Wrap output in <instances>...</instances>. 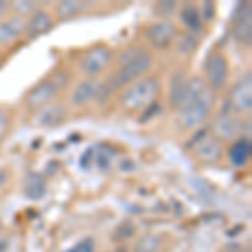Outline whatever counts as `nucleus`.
Segmentation results:
<instances>
[{
	"label": "nucleus",
	"instance_id": "1",
	"mask_svg": "<svg viewBox=\"0 0 252 252\" xmlns=\"http://www.w3.org/2000/svg\"><path fill=\"white\" fill-rule=\"evenodd\" d=\"M214 104V91L207 89L198 99L185 103L178 108V123L187 131L198 129L207 121Z\"/></svg>",
	"mask_w": 252,
	"mask_h": 252
},
{
	"label": "nucleus",
	"instance_id": "2",
	"mask_svg": "<svg viewBox=\"0 0 252 252\" xmlns=\"http://www.w3.org/2000/svg\"><path fill=\"white\" fill-rule=\"evenodd\" d=\"M158 93H160V84L155 78H141L125 89L120 101L123 108L135 111L152 104Z\"/></svg>",
	"mask_w": 252,
	"mask_h": 252
},
{
	"label": "nucleus",
	"instance_id": "3",
	"mask_svg": "<svg viewBox=\"0 0 252 252\" xmlns=\"http://www.w3.org/2000/svg\"><path fill=\"white\" fill-rule=\"evenodd\" d=\"M152 64H153V58L148 52H145V54H141L138 59L125 64V66H120V69H118L115 74L111 76V79L108 81L109 88H111L113 91H118V89H123L125 86H129V84H133L135 81L141 79V76L152 67Z\"/></svg>",
	"mask_w": 252,
	"mask_h": 252
},
{
	"label": "nucleus",
	"instance_id": "4",
	"mask_svg": "<svg viewBox=\"0 0 252 252\" xmlns=\"http://www.w3.org/2000/svg\"><path fill=\"white\" fill-rule=\"evenodd\" d=\"M205 84L210 91H220L229 81V63L219 51H212L205 61Z\"/></svg>",
	"mask_w": 252,
	"mask_h": 252
},
{
	"label": "nucleus",
	"instance_id": "5",
	"mask_svg": "<svg viewBox=\"0 0 252 252\" xmlns=\"http://www.w3.org/2000/svg\"><path fill=\"white\" fill-rule=\"evenodd\" d=\"M232 37L241 46H251L252 42V9L251 3L242 2L237 5L232 17Z\"/></svg>",
	"mask_w": 252,
	"mask_h": 252
},
{
	"label": "nucleus",
	"instance_id": "6",
	"mask_svg": "<svg viewBox=\"0 0 252 252\" xmlns=\"http://www.w3.org/2000/svg\"><path fill=\"white\" fill-rule=\"evenodd\" d=\"M113 52L111 49L106 46H94L86 52V56L81 61V71L83 74H86L88 78H94V76L101 74L104 71L109 63H111Z\"/></svg>",
	"mask_w": 252,
	"mask_h": 252
},
{
	"label": "nucleus",
	"instance_id": "7",
	"mask_svg": "<svg viewBox=\"0 0 252 252\" xmlns=\"http://www.w3.org/2000/svg\"><path fill=\"white\" fill-rule=\"evenodd\" d=\"M229 103L230 108L235 113H249L252 109V74L247 72L246 76H242L237 83L234 84L232 91L229 94Z\"/></svg>",
	"mask_w": 252,
	"mask_h": 252
},
{
	"label": "nucleus",
	"instance_id": "8",
	"mask_svg": "<svg viewBox=\"0 0 252 252\" xmlns=\"http://www.w3.org/2000/svg\"><path fill=\"white\" fill-rule=\"evenodd\" d=\"M56 94H58V88L54 86L52 81H40V83L35 84L34 88L31 89L29 93L24 97V103L29 109H40L47 104H51V101L54 99Z\"/></svg>",
	"mask_w": 252,
	"mask_h": 252
},
{
	"label": "nucleus",
	"instance_id": "9",
	"mask_svg": "<svg viewBox=\"0 0 252 252\" xmlns=\"http://www.w3.org/2000/svg\"><path fill=\"white\" fill-rule=\"evenodd\" d=\"M177 26L170 20H158L146 27L145 35L155 47H166L177 37Z\"/></svg>",
	"mask_w": 252,
	"mask_h": 252
},
{
	"label": "nucleus",
	"instance_id": "10",
	"mask_svg": "<svg viewBox=\"0 0 252 252\" xmlns=\"http://www.w3.org/2000/svg\"><path fill=\"white\" fill-rule=\"evenodd\" d=\"M212 131L214 135L220 140H237V136L242 133V123L237 116L230 113H222L212 121Z\"/></svg>",
	"mask_w": 252,
	"mask_h": 252
},
{
	"label": "nucleus",
	"instance_id": "11",
	"mask_svg": "<svg viewBox=\"0 0 252 252\" xmlns=\"http://www.w3.org/2000/svg\"><path fill=\"white\" fill-rule=\"evenodd\" d=\"M67 116V109L59 103H52L47 106L40 108L34 115V125L44 126V128H54L64 123Z\"/></svg>",
	"mask_w": 252,
	"mask_h": 252
},
{
	"label": "nucleus",
	"instance_id": "12",
	"mask_svg": "<svg viewBox=\"0 0 252 252\" xmlns=\"http://www.w3.org/2000/svg\"><path fill=\"white\" fill-rule=\"evenodd\" d=\"M26 34V19L12 15L0 22V47H9Z\"/></svg>",
	"mask_w": 252,
	"mask_h": 252
},
{
	"label": "nucleus",
	"instance_id": "13",
	"mask_svg": "<svg viewBox=\"0 0 252 252\" xmlns=\"http://www.w3.org/2000/svg\"><path fill=\"white\" fill-rule=\"evenodd\" d=\"M193 152L195 157L204 163H215L222 157V146L219 143V140H215L212 136H205L197 145H193Z\"/></svg>",
	"mask_w": 252,
	"mask_h": 252
},
{
	"label": "nucleus",
	"instance_id": "14",
	"mask_svg": "<svg viewBox=\"0 0 252 252\" xmlns=\"http://www.w3.org/2000/svg\"><path fill=\"white\" fill-rule=\"evenodd\" d=\"M189 76L185 71H175L172 79H170V91H168V103L173 109H178L182 106L189 88Z\"/></svg>",
	"mask_w": 252,
	"mask_h": 252
},
{
	"label": "nucleus",
	"instance_id": "15",
	"mask_svg": "<svg viewBox=\"0 0 252 252\" xmlns=\"http://www.w3.org/2000/svg\"><path fill=\"white\" fill-rule=\"evenodd\" d=\"M97 88V81L94 79H83L79 81L74 86V89L71 91V96H69V103L74 108H83L86 104L91 103L94 99V93Z\"/></svg>",
	"mask_w": 252,
	"mask_h": 252
},
{
	"label": "nucleus",
	"instance_id": "16",
	"mask_svg": "<svg viewBox=\"0 0 252 252\" xmlns=\"http://www.w3.org/2000/svg\"><path fill=\"white\" fill-rule=\"evenodd\" d=\"M52 24H54V20L51 15L46 10L37 9L29 17V20H26V35L31 39L39 37V35L46 34L47 31H51Z\"/></svg>",
	"mask_w": 252,
	"mask_h": 252
},
{
	"label": "nucleus",
	"instance_id": "17",
	"mask_svg": "<svg viewBox=\"0 0 252 252\" xmlns=\"http://www.w3.org/2000/svg\"><path fill=\"white\" fill-rule=\"evenodd\" d=\"M251 140L249 138H237L229 150V160L235 168H242L251 158Z\"/></svg>",
	"mask_w": 252,
	"mask_h": 252
},
{
	"label": "nucleus",
	"instance_id": "18",
	"mask_svg": "<svg viewBox=\"0 0 252 252\" xmlns=\"http://www.w3.org/2000/svg\"><path fill=\"white\" fill-rule=\"evenodd\" d=\"M46 182H44L42 175L35 173V172H31L26 175V180H24V193H26L27 198L31 200H40L44 198L46 195Z\"/></svg>",
	"mask_w": 252,
	"mask_h": 252
},
{
	"label": "nucleus",
	"instance_id": "19",
	"mask_svg": "<svg viewBox=\"0 0 252 252\" xmlns=\"http://www.w3.org/2000/svg\"><path fill=\"white\" fill-rule=\"evenodd\" d=\"M180 20L182 24L190 31V34H198L202 31V17L200 12H198L197 7L193 3H185V5L180 7Z\"/></svg>",
	"mask_w": 252,
	"mask_h": 252
},
{
	"label": "nucleus",
	"instance_id": "20",
	"mask_svg": "<svg viewBox=\"0 0 252 252\" xmlns=\"http://www.w3.org/2000/svg\"><path fill=\"white\" fill-rule=\"evenodd\" d=\"M88 7V3L81 0H63L56 5V14L61 20H67L71 17H76L79 12H83Z\"/></svg>",
	"mask_w": 252,
	"mask_h": 252
},
{
	"label": "nucleus",
	"instance_id": "21",
	"mask_svg": "<svg viewBox=\"0 0 252 252\" xmlns=\"http://www.w3.org/2000/svg\"><path fill=\"white\" fill-rule=\"evenodd\" d=\"M93 155H94L93 163L96 165V168L101 170V172H106V170L111 168L113 161H115L116 152L113 148H109V146L103 145V146H99L96 152H93Z\"/></svg>",
	"mask_w": 252,
	"mask_h": 252
},
{
	"label": "nucleus",
	"instance_id": "22",
	"mask_svg": "<svg viewBox=\"0 0 252 252\" xmlns=\"http://www.w3.org/2000/svg\"><path fill=\"white\" fill-rule=\"evenodd\" d=\"M161 247V237L157 234H148L141 237L135 246L133 252H158Z\"/></svg>",
	"mask_w": 252,
	"mask_h": 252
},
{
	"label": "nucleus",
	"instance_id": "23",
	"mask_svg": "<svg viewBox=\"0 0 252 252\" xmlns=\"http://www.w3.org/2000/svg\"><path fill=\"white\" fill-rule=\"evenodd\" d=\"M198 47V39L195 37L193 34H182L180 37H178V42H177V51L180 52V54L184 56H189L192 54L195 49Z\"/></svg>",
	"mask_w": 252,
	"mask_h": 252
},
{
	"label": "nucleus",
	"instance_id": "24",
	"mask_svg": "<svg viewBox=\"0 0 252 252\" xmlns=\"http://www.w3.org/2000/svg\"><path fill=\"white\" fill-rule=\"evenodd\" d=\"M175 10H177V2L175 0H161V2H157L155 7H153L155 15L161 20H168V17H172L175 14Z\"/></svg>",
	"mask_w": 252,
	"mask_h": 252
},
{
	"label": "nucleus",
	"instance_id": "25",
	"mask_svg": "<svg viewBox=\"0 0 252 252\" xmlns=\"http://www.w3.org/2000/svg\"><path fill=\"white\" fill-rule=\"evenodd\" d=\"M145 49L140 47V46H131L128 49H125V51L120 52V56H118V63H120V66H125V64L131 63V61H135L140 58L141 54H145Z\"/></svg>",
	"mask_w": 252,
	"mask_h": 252
},
{
	"label": "nucleus",
	"instance_id": "26",
	"mask_svg": "<svg viewBox=\"0 0 252 252\" xmlns=\"http://www.w3.org/2000/svg\"><path fill=\"white\" fill-rule=\"evenodd\" d=\"M12 9L15 10V15L19 17H26V15H32L35 10H37V5L34 2H27V0H20V2H14L12 3Z\"/></svg>",
	"mask_w": 252,
	"mask_h": 252
},
{
	"label": "nucleus",
	"instance_id": "27",
	"mask_svg": "<svg viewBox=\"0 0 252 252\" xmlns=\"http://www.w3.org/2000/svg\"><path fill=\"white\" fill-rule=\"evenodd\" d=\"M113 94V89L109 88L108 83H97V88H96V93H94V103L97 104H106L109 101V97Z\"/></svg>",
	"mask_w": 252,
	"mask_h": 252
},
{
	"label": "nucleus",
	"instance_id": "28",
	"mask_svg": "<svg viewBox=\"0 0 252 252\" xmlns=\"http://www.w3.org/2000/svg\"><path fill=\"white\" fill-rule=\"evenodd\" d=\"M135 235V225L131 222H125L123 225H120L115 230V239L116 241H128L129 237Z\"/></svg>",
	"mask_w": 252,
	"mask_h": 252
},
{
	"label": "nucleus",
	"instance_id": "29",
	"mask_svg": "<svg viewBox=\"0 0 252 252\" xmlns=\"http://www.w3.org/2000/svg\"><path fill=\"white\" fill-rule=\"evenodd\" d=\"M200 12V17H202V22H210V20H214L215 17V3L210 2V0H205L204 3H202V10Z\"/></svg>",
	"mask_w": 252,
	"mask_h": 252
},
{
	"label": "nucleus",
	"instance_id": "30",
	"mask_svg": "<svg viewBox=\"0 0 252 252\" xmlns=\"http://www.w3.org/2000/svg\"><path fill=\"white\" fill-rule=\"evenodd\" d=\"M66 252H94V242H93V239H84Z\"/></svg>",
	"mask_w": 252,
	"mask_h": 252
},
{
	"label": "nucleus",
	"instance_id": "31",
	"mask_svg": "<svg viewBox=\"0 0 252 252\" xmlns=\"http://www.w3.org/2000/svg\"><path fill=\"white\" fill-rule=\"evenodd\" d=\"M7 131H9V115L5 109L0 108V143L5 140Z\"/></svg>",
	"mask_w": 252,
	"mask_h": 252
},
{
	"label": "nucleus",
	"instance_id": "32",
	"mask_svg": "<svg viewBox=\"0 0 252 252\" xmlns=\"http://www.w3.org/2000/svg\"><path fill=\"white\" fill-rule=\"evenodd\" d=\"M7 180H9V173H7V170L5 168H0V190L5 187Z\"/></svg>",
	"mask_w": 252,
	"mask_h": 252
},
{
	"label": "nucleus",
	"instance_id": "33",
	"mask_svg": "<svg viewBox=\"0 0 252 252\" xmlns=\"http://www.w3.org/2000/svg\"><path fill=\"white\" fill-rule=\"evenodd\" d=\"M7 10H9V5H7V2H3V0H0V19H2L3 15L7 14Z\"/></svg>",
	"mask_w": 252,
	"mask_h": 252
}]
</instances>
